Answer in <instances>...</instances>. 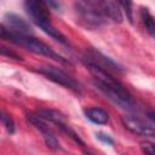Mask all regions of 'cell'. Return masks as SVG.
Masks as SVG:
<instances>
[{
    "label": "cell",
    "instance_id": "1",
    "mask_svg": "<svg viewBox=\"0 0 155 155\" xmlns=\"http://www.w3.org/2000/svg\"><path fill=\"white\" fill-rule=\"evenodd\" d=\"M74 7L80 23L90 29L99 28L109 21H122L121 12L113 0H75Z\"/></svg>",
    "mask_w": 155,
    "mask_h": 155
},
{
    "label": "cell",
    "instance_id": "2",
    "mask_svg": "<svg viewBox=\"0 0 155 155\" xmlns=\"http://www.w3.org/2000/svg\"><path fill=\"white\" fill-rule=\"evenodd\" d=\"M86 67L93 75V85L94 87L103 93L113 104L117 105L119 108L132 111L134 110V102L131 97V94L127 92V90L117 81L115 80L107 69L99 67L92 61L86 59L85 61Z\"/></svg>",
    "mask_w": 155,
    "mask_h": 155
},
{
    "label": "cell",
    "instance_id": "3",
    "mask_svg": "<svg viewBox=\"0 0 155 155\" xmlns=\"http://www.w3.org/2000/svg\"><path fill=\"white\" fill-rule=\"evenodd\" d=\"M48 4L46 0H25L24 1V8L31 22L39 27L44 33L50 35L52 39L57 40L58 42L63 45H68L67 39L64 35L54 28V25L51 22L50 11H48Z\"/></svg>",
    "mask_w": 155,
    "mask_h": 155
},
{
    "label": "cell",
    "instance_id": "4",
    "mask_svg": "<svg viewBox=\"0 0 155 155\" xmlns=\"http://www.w3.org/2000/svg\"><path fill=\"white\" fill-rule=\"evenodd\" d=\"M1 38L5 40L11 41L12 44H16L23 48H25L27 51L35 53V54H40V56H45L48 57L61 64L64 65H69L70 62L62 57L59 53H57L53 48H51L48 45H46L44 41L34 38L33 35H22V34H15V33H10L8 30L5 29V27L1 25Z\"/></svg>",
    "mask_w": 155,
    "mask_h": 155
},
{
    "label": "cell",
    "instance_id": "5",
    "mask_svg": "<svg viewBox=\"0 0 155 155\" xmlns=\"http://www.w3.org/2000/svg\"><path fill=\"white\" fill-rule=\"evenodd\" d=\"M39 73L42 74L44 76H46L48 80L53 81L54 84H58L61 86H63L64 88L70 90L74 93H80L81 88L80 85L76 80H74L70 75H68L67 73H64L62 69L53 67V65H42L39 67Z\"/></svg>",
    "mask_w": 155,
    "mask_h": 155
},
{
    "label": "cell",
    "instance_id": "6",
    "mask_svg": "<svg viewBox=\"0 0 155 155\" xmlns=\"http://www.w3.org/2000/svg\"><path fill=\"white\" fill-rule=\"evenodd\" d=\"M27 119L28 121L41 133L46 145L52 149V150H61V144L58 142V139L54 137V134L52 133V131L48 128V126L45 124V120L42 117H40L38 114L36 115H33V114H28L27 115Z\"/></svg>",
    "mask_w": 155,
    "mask_h": 155
},
{
    "label": "cell",
    "instance_id": "7",
    "mask_svg": "<svg viewBox=\"0 0 155 155\" xmlns=\"http://www.w3.org/2000/svg\"><path fill=\"white\" fill-rule=\"evenodd\" d=\"M122 124L124 126L131 131L132 133L137 134V136H142V137H155V128L151 127L150 125H148L147 122H144L143 120L132 116V115H127L122 117Z\"/></svg>",
    "mask_w": 155,
    "mask_h": 155
},
{
    "label": "cell",
    "instance_id": "8",
    "mask_svg": "<svg viewBox=\"0 0 155 155\" xmlns=\"http://www.w3.org/2000/svg\"><path fill=\"white\" fill-rule=\"evenodd\" d=\"M2 27H5L6 30L15 34H22V35H31V28L29 23H27L23 18L15 13H7L4 17Z\"/></svg>",
    "mask_w": 155,
    "mask_h": 155
},
{
    "label": "cell",
    "instance_id": "9",
    "mask_svg": "<svg viewBox=\"0 0 155 155\" xmlns=\"http://www.w3.org/2000/svg\"><path fill=\"white\" fill-rule=\"evenodd\" d=\"M86 59L94 62L96 64H98L99 67H102V68H104L107 70H109V69L110 70H115V71H121L122 70V68L116 62H114L111 58H109V57L104 56L103 53H101L98 51H94V50H92L88 53V58L86 57Z\"/></svg>",
    "mask_w": 155,
    "mask_h": 155
},
{
    "label": "cell",
    "instance_id": "10",
    "mask_svg": "<svg viewBox=\"0 0 155 155\" xmlns=\"http://www.w3.org/2000/svg\"><path fill=\"white\" fill-rule=\"evenodd\" d=\"M82 111L85 116L96 125H105L109 121V114L102 108H97V107L84 108Z\"/></svg>",
    "mask_w": 155,
    "mask_h": 155
},
{
    "label": "cell",
    "instance_id": "11",
    "mask_svg": "<svg viewBox=\"0 0 155 155\" xmlns=\"http://www.w3.org/2000/svg\"><path fill=\"white\" fill-rule=\"evenodd\" d=\"M140 18H142V22H143L148 34L153 39H155V18L151 16V13L149 12L148 8L142 7V10H140Z\"/></svg>",
    "mask_w": 155,
    "mask_h": 155
},
{
    "label": "cell",
    "instance_id": "12",
    "mask_svg": "<svg viewBox=\"0 0 155 155\" xmlns=\"http://www.w3.org/2000/svg\"><path fill=\"white\" fill-rule=\"evenodd\" d=\"M38 115L40 117H42L44 120H46V121L53 122L54 125L58 124V122H61V121H65L64 116L61 113H58L56 110H51V109H41V110H38Z\"/></svg>",
    "mask_w": 155,
    "mask_h": 155
},
{
    "label": "cell",
    "instance_id": "13",
    "mask_svg": "<svg viewBox=\"0 0 155 155\" xmlns=\"http://www.w3.org/2000/svg\"><path fill=\"white\" fill-rule=\"evenodd\" d=\"M117 1H119L120 6L122 7L128 22L133 23V2H132V0H117Z\"/></svg>",
    "mask_w": 155,
    "mask_h": 155
},
{
    "label": "cell",
    "instance_id": "14",
    "mask_svg": "<svg viewBox=\"0 0 155 155\" xmlns=\"http://www.w3.org/2000/svg\"><path fill=\"white\" fill-rule=\"evenodd\" d=\"M1 122H2V125L5 126V128H6V131L10 133V134H12V133H15V124H13V120L11 119V116L10 115H7L5 111H1Z\"/></svg>",
    "mask_w": 155,
    "mask_h": 155
},
{
    "label": "cell",
    "instance_id": "15",
    "mask_svg": "<svg viewBox=\"0 0 155 155\" xmlns=\"http://www.w3.org/2000/svg\"><path fill=\"white\" fill-rule=\"evenodd\" d=\"M140 148H142L143 153L155 155V143H151V142H143V143L140 144Z\"/></svg>",
    "mask_w": 155,
    "mask_h": 155
},
{
    "label": "cell",
    "instance_id": "16",
    "mask_svg": "<svg viewBox=\"0 0 155 155\" xmlns=\"http://www.w3.org/2000/svg\"><path fill=\"white\" fill-rule=\"evenodd\" d=\"M96 137H97L101 142H103V143H105V144H109V145H113V144H114V140L111 139V137H110L109 134L98 132V133H96Z\"/></svg>",
    "mask_w": 155,
    "mask_h": 155
},
{
    "label": "cell",
    "instance_id": "17",
    "mask_svg": "<svg viewBox=\"0 0 155 155\" xmlns=\"http://www.w3.org/2000/svg\"><path fill=\"white\" fill-rule=\"evenodd\" d=\"M1 54L2 56H6V57H10V58H13V59H22L21 58V56H18L16 52H13V51H11L10 48H7V47H1Z\"/></svg>",
    "mask_w": 155,
    "mask_h": 155
},
{
    "label": "cell",
    "instance_id": "18",
    "mask_svg": "<svg viewBox=\"0 0 155 155\" xmlns=\"http://www.w3.org/2000/svg\"><path fill=\"white\" fill-rule=\"evenodd\" d=\"M147 115H148V119L153 124H155V111H149V113H147Z\"/></svg>",
    "mask_w": 155,
    "mask_h": 155
}]
</instances>
